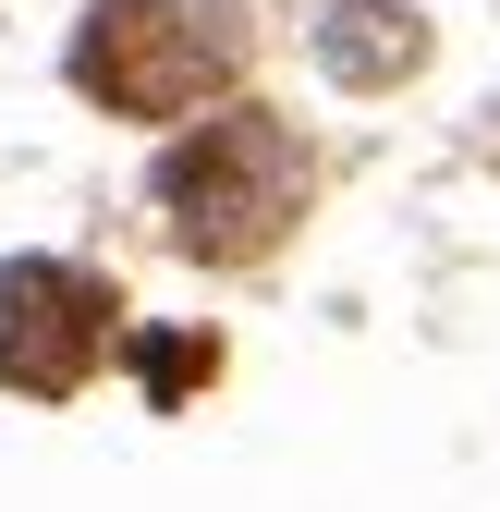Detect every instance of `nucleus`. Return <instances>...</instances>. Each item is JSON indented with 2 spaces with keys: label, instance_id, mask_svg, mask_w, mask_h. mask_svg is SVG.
Returning a JSON list of instances; mask_svg holds the SVG:
<instances>
[{
  "label": "nucleus",
  "instance_id": "nucleus-5",
  "mask_svg": "<svg viewBox=\"0 0 500 512\" xmlns=\"http://www.w3.org/2000/svg\"><path fill=\"white\" fill-rule=\"evenodd\" d=\"M147 378H159V391H183V378H208V342H147Z\"/></svg>",
  "mask_w": 500,
  "mask_h": 512
},
{
  "label": "nucleus",
  "instance_id": "nucleus-2",
  "mask_svg": "<svg viewBox=\"0 0 500 512\" xmlns=\"http://www.w3.org/2000/svg\"><path fill=\"white\" fill-rule=\"evenodd\" d=\"M232 74H244V0H98L74 25V86L135 122L220 110Z\"/></svg>",
  "mask_w": 500,
  "mask_h": 512
},
{
  "label": "nucleus",
  "instance_id": "nucleus-3",
  "mask_svg": "<svg viewBox=\"0 0 500 512\" xmlns=\"http://www.w3.org/2000/svg\"><path fill=\"white\" fill-rule=\"evenodd\" d=\"M122 342V293L74 256H0V391L61 403L86 391V366Z\"/></svg>",
  "mask_w": 500,
  "mask_h": 512
},
{
  "label": "nucleus",
  "instance_id": "nucleus-1",
  "mask_svg": "<svg viewBox=\"0 0 500 512\" xmlns=\"http://www.w3.org/2000/svg\"><path fill=\"white\" fill-rule=\"evenodd\" d=\"M293 208H305V147L269 110H208L196 135L159 159V220H171V244L196 256V269L269 256L293 232Z\"/></svg>",
  "mask_w": 500,
  "mask_h": 512
},
{
  "label": "nucleus",
  "instance_id": "nucleus-4",
  "mask_svg": "<svg viewBox=\"0 0 500 512\" xmlns=\"http://www.w3.org/2000/svg\"><path fill=\"white\" fill-rule=\"evenodd\" d=\"M318 61H330L342 86H391V74L427 61V25L403 13V0H342V13L318 25Z\"/></svg>",
  "mask_w": 500,
  "mask_h": 512
}]
</instances>
